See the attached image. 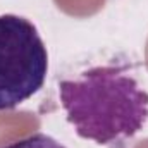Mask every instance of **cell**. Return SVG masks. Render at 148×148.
<instances>
[{"label":"cell","mask_w":148,"mask_h":148,"mask_svg":"<svg viewBox=\"0 0 148 148\" xmlns=\"http://www.w3.org/2000/svg\"><path fill=\"white\" fill-rule=\"evenodd\" d=\"M59 97L76 133L98 145L133 138L148 119V93L124 66H98L64 79Z\"/></svg>","instance_id":"cell-1"},{"label":"cell","mask_w":148,"mask_h":148,"mask_svg":"<svg viewBox=\"0 0 148 148\" xmlns=\"http://www.w3.org/2000/svg\"><path fill=\"white\" fill-rule=\"evenodd\" d=\"M47 71L48 53L36 26L21 16H0V110L31 98Z\"/></svg>","instance_id":"cell-2"},{"label":"cell","mask_w":148,"mask_h":148,"mask_svg":"<svg viewBox=\"0 0 148 148\" xmlns=\"http://www.w3.org/2000/svg\"><path fill=\"white\" fill-rule=\"evenodd\" d=\"M0 148H66V147L60 145L57 140H53L48 134L35 133L31 136H26V138H23L19 141H14L10 145H5V147H0Z\"/></svg>","instance_id":"cell-3"}]
</instances>
